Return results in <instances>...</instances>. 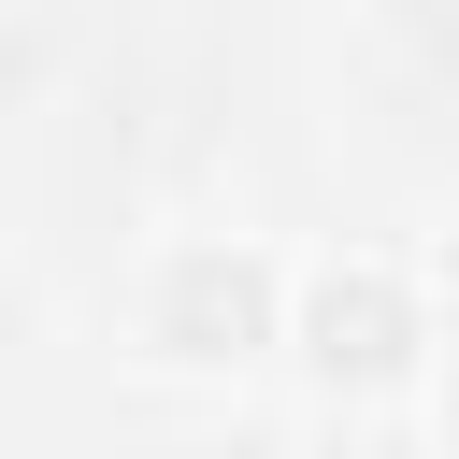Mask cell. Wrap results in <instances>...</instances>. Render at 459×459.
Instances as JSON below:
<instances>
[{
    "instance_id": "2",
    "label": "cell",
    "mask_w": 459,
    "mask_h": 459,
    "mask_svg": "<svg viewBox=\"0 0 459 459\" xmlns=\"http://www.w3.org/2000/svg\"><path fill=\"white\" fill-rule=\"evenodd\" d=\"M244 344H273V273L244 244H186L158 273V359H244Z\"/></svg>"
},
{
    "instance_id": "1",
    "label": "cell",
    "mask_w": 459,
    "mask_h": 459,
    "mask_svg": "<svg viewBox=\"0 0 459 459\" xmlns=\"http://www.w3.org/2000/svg\"><path fill=\"white\" fill-rule=\"evenodd\" d=\"M416 344H430V316H416V287H402L387 258H344V273H316V301H301V359H316V373H344V387H387V373H416Z\"/></svg>"
}]
</instances>
